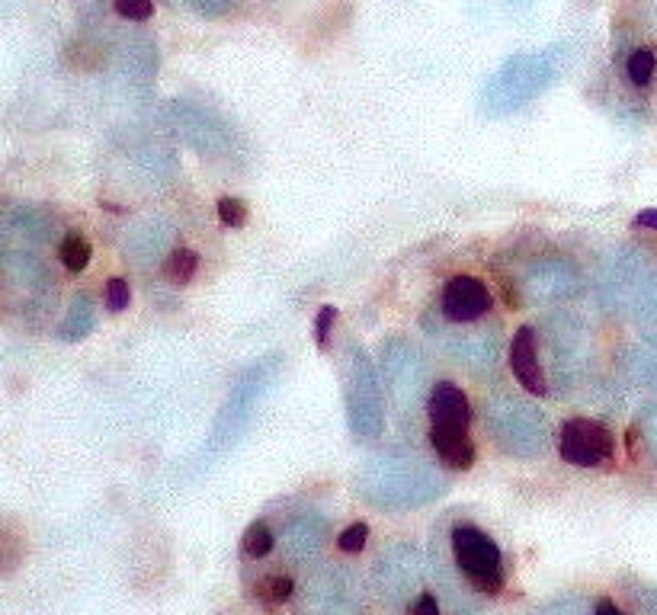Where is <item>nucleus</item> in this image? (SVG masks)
Returning <instances> with one entry per match:
<instances>
[{"instance_id":"nucleus-1","label":"nucleus","mask_w":657,"mask_h":615,"mask_svg":"<svg viewBox=\"0 0 657 615\" xmlns=\"http://www.w3.org/2000/svg\"><path fill=\"white\" fill-rule=\"evenodd\" d=\"M446 478L414 449H382L356 468L353 491L375 510H414L446 494Z\"/></svg>"},{"instance_id":"nucleus-2","label":"nucleus","mask_w":657,"mask_h":615,"mask_svg":"<svg viewBox=\"0 0 657 615\" xmlns=\"http://www.w3.org/2000/svg\"><path fill=\"white\" fill-rule=\"evenodd\" d=\"M558 55L555 52H520L510 55L481 87V113L500 119L529 106L555 84Z\"/></svg>"},{"instance_id":"nucleus-3","label":"nucleus","mask_w":657,"mask_h":615,"mask_svg":"<svg viewBox=\"0 0 657 615\" xmlns=\"http://www.w3.org/2000/svg\"><path fill=\"white\" fill-rule=\"evenodd\" d=\"M279 372H283V356H263L238 375V382L231 385L228 398L212 423L209 443L202 449V459H199L202 465H209L222 452H228L247 433L250 420H254L260 401L267 398V391L273 388Z\"/></svg>"},{"instance_id":"nucleus-4","label":"nucleus","mask_w":657,"mask_h":615,"mask_svg":"<svg viewBox=\"0 0 657 615\" xmlns=\"http://www.w3.org/2000/svg\"><path fill=\"white\" fill-rule=\"evenodd\" d=\"M484 430L491 433L494 443L516 459H539L549 449V420L542 410L520 398L513 391H497L484 401Z\"/></svg>"},{"instance_id":"nucleus-5","label":"nucleus","mask_w":657,"mask_h":615,"mask_svg":"<svg viewBox=\"0 0 657 615\" xmlns=\"http://www.w3.org/2000/svg\"><path fill=\"white\" fill-rule=\"evenodd\" d=\"M600 298L609 311L657 321V266L635 247L619 250L600 279Z\"/></svg>"},{"instance_id":"nucleus-6","label":"nucleus","mask_w":657,"mask_h":615,"mask_svg":"<svg viewBox=\"0 0 657 615\" xmlns=\"http://www.w3.org/2000/svg\"><path fill=\"white\" fill-rule=\"evenodd\" d=\"M379 372L388 388L391 407L401 423H414L420 404L430 398V366L420 346L408 337H385L379 343Z\"/></svg>"},{"instance_id":"nucleus-7","label":"nucleus","mask_w":657,"mask_h":615,"mask_svg":"<svg viewBox=\"0 0 657 615\" xmlns=\"http://www.w3.org/2000/svg\"><path fill=\"white\" fill-rule=\"evenodd\" d=\"M343 398H347L350 433L356 439L369 443V439L382 436L385 427L382 372L356 340H347V350H343Z\"/></svg>"},{"instance_id":"nucleus-8","label":"nucleus","mask_w":657,"mask_h":615,"mask_svg":"<svg viewBox=\"0 0 657 615\" xmlns=\"http://www.w3.org/2000/svg\"><path fill=\"white\" fill-rule=\"evenodd\" d=\"M449 545H452V561H456V567L478 593L497 596L504 590V583H507L504 555H500L497 542L488 532L472 523H459V526H452Z\"/></svg>"},{"instance_id":"nucleus-9","label":"nucleus","mask_w":657,"mask_h":615,"mask_svg":"<svg viewBox=\"0 0 657 615\" xmlns=\"http://www.w3.org/2000/svg\"><path fill=\"white\" fill-rule=\"evenodd\" d=\"M167 125L177 138L209 157H231L234 151V129L209 106H199L190 100H174L164 109Z\"/></svg>"},{"instance_id":"nucleus-10","label":"nucleus","mask_w":657,"mask_h":615,"mask_svg":"<svg viewBox=\"0 0 657 615\" xmlns=\"http://www.w3.org/2000/svg\"><path fill=\"white\" fill-rule=\"evenodd\" d=\"M366 593L350 567H327L302 590L299 615H363Z\"/></svg>"},{"instance_id":"nucleus-11","label":"nucleus","mask_w":657,"mask_h":615,"mask_svg":"<svg viewBox=\"0 0 657 615\" xmlns=\"http://www.w3.org/2000/svg\"><path fill=\"white\" fill-rule=\"evenodd\" d=\"M375 583L388 606H401L404 599H411V593H424L420 590L424 587V555L408 542L391 545L375 567Z\"/></svg>"},{"instance_id":"nucleus-12","label":"nucleus","mask_w":657,"mask_h":615,"mask_svg":"<svg viewBox=\"0 0 657 615\" xmlns=\"http://www.w3.org/2000/svg\"><path fill=\"white\" fill-rule=\"evenodd\" d=\"M558 452H561V459L574 468H597V465L613 459L616 443H613V433H609L603 423L587 420V417H574V420L561 423Z\"/></svg>"},{"instance_id":"nucleus-13","label":"nucleus","mask_w":657,"mask_h":615,"mask_svg":"<svg viewBox=\"0 0 657 615\" xmlns=\"http://www.w3.org/2000/svg\"><path fill=\"white\" fill-rule=\"evenodd\" d=\"M427 330L449 359L462 362L472 372H494L500 356L497 330H452L446 324H430V321Z\"/></svg>"},{"instance_id":"nucleus-14","label":"nucleus","mask_w":657,"mask_h":615,"mask_svg":"<svg viewBox=\"0 0 657 615\" xmlns=\"http://www.w3.org/2000/svg\"><path fill=\"white\" fill-rule=\"evenodd\" d=\"M581 273L577 266L565 257H545L536 260L533 266L526 270L523 276V289L526 298L536 305H555V302H565V298H574L581 292Z\"/></svg>"},{"instance_id":"nucleus-15","label":"nucleus","mask_w":657,"mask_h":615,"mask_svg":"<svg viewBox=\"0 0 657 615\" xmlns=\"http://www.w3.org/2000/svg\"><path fill=\"white\" fill-rule=\"evenodd\" d=\"M443 318L452 324H472L481 321L491 311V292L478 276H452L443 286L440 298Z\"/></svg>"},{"instance_id":"nucleus-16","label":"nucleus","mask_w":657,"mask_h":615,"mask_svg":"<svg viewBox=\"0 0 657 615\" xmlns=\"http://www.w3.org/2000/svg\"><path fill=\"white\" fill-rule=\"evenodd\" d=\"M427 417H430L433 430L468 433V423H472V404H468V394L452 382H436L430 388V398H427Z\"/></svg>"},{"instance_id":"nucleus-17","label":"nucleus","mask_w":657,"mask_h":615,"mask_svg":"<svg viewBox=\"0 0 657 615\" xmlns=\"http://www.w3.org/2000/svg\"><path fill=\"white\" fill-rule=\"evenodd\" d=\"M510 369L529 394H549V378L539 362V346H536V330L520 327L510 340Z\"/></svg>"},{"instance_id":"nucleus-18","label":"nucleus","mask_w":657,"mask_h":615,"mask_svg":"<svg viewBox=\"0 0 657 615\" xmlns=\"http://www.w3.org/2000/svg\"><path fill=\"white\" fill-rule=\"evenodd\" d=\"M324 539H327V519L321 513H302L283 532V555L292 564H308L318 558Z\"/></svg>"},{"instance_id":"nucleus-19","label":"nucleus","mask_w":657,"mask_h":615,"mask_svg":"<svg viewBox=\"0 0 657 615\" xmlns=\"http://www.w3.org/2000/svg\"><path fill=\"white\" fill-rule=\"evenodd\" d=\"M55 234V222L39 209H17L4 222V241L20 238L23 244H45Z\"/></svg>"},{"instance_id":"nucleus-20","label":"nucleus","mask_w":657,"mask_h":615,"mask_svg":"<svg viewBox=\"0 0 657 615\" xmlns=\"http://www.w3.org/2000/svg\"><path fill=\"white\" fill-rule=\"evenodd\" d=\"M430 446L440 455V462L456 468V471H468L475 465V443L468 439V433H456V430H433L430 427Z\"/></svg>"},{"instance_id":"nucleus-21","label":"nucleus","mask_w":657,"mask_h":615,"mask_svg":"<svg viewBox=\"0 0 657 615\" xmlns=\"http://www.w3.org/2000/svg\"><path fill=\"white\" fill-rule=\"evenodd\" d=\"M622 369L629 372L632 382L657 388V340H641L629 346L622 356Z\"/></svg>"},{"instance_id":"nucleus-22","label":"nucleus","mask_w":657,"mask_h":615,"mask_svg":"<svg viewBox=\"0 0 657 615\" xmlns=\"http://www.w3.org/2000/svg\"><path fill=\"white\" fill-rule=\"evenodd\" d=\"M93 327H97V308H93L90 295H74L65 321L58 324V340H65V343L84 340Z\"/></svg>"},{"instance_id":"nucleus-23","label":"nucleus","mask_w":657,"mask_h":615,"mask_svg":"<svg viewBox=\"0 0 657 615\" xmlns=\"http://www.w3.org/2000/svg\"><path fill=\"white\" fill-rule=\"evenodd\" d=\"M273 548H276V535L267 523H250L247 526L244 539H241V555L244 558L260 561V558H267Z\"/></svg>"},{"instance_id":"nucleus-24","label":"nucleus","mask_w":657,"mask_h":615,"mask_svg":"<svg viewBox=\"0 0 657 615\" xmlns=\"http://www.w3.org/2000/svg\"><path fill=\"white\" fill-rule=\"evenodd\" d=\"M58 257H61V263H65V270L84 273L90 257H93V247H90V241L84 238V234H68V238L61 241V247H58Z\"/></svg>"},{"instance_id":"nucleus-25","label":"nucleus","mask_w":657,"mask_h":615,"mask_svg":"<svg viewBox=\"0 0 657 615\" xmlns=\"http://www.w3.org/2000/svg\"><path fill=\"white\" fill-rule=\"evenodd\" d=\"M654 71H657V55H654V49H648V45L635 49L629 55V61H625V74H629V81L635 87H648L654 81Z\"/></svg>"},{"instance_id":"nucleus-26","label":"nucleus","mask_w":657,"mask_h":615,"mask_svg":"<svg viewBox=\"0 0 657 615\" xmlns=\"http://www.w3.org/2000/svg\"><path fill=\"white\" fill-rule=\"evenodd\" d=\"M196 266H199V254L196 250H190V247H180V250H174V254L167 257V266H164V273L174 279V282H190L193 276H196Z\"/></svg>"},{"instance_id":"nucleus-27","label":"nucleus","mask_w":657,"mask_h":615,"mask_svg":"<svg viewBox=\"0 0 657 615\" xmlns=\"http://www.w3.org/2000/svg\"><path fill=\"white\" fill-rule=\"evenodd\" d=\"M292 590H295V583L286 574H273V577L257 583V596L263 599V603H273V606L276 603H286V599L292 596Z\"/></svg>"},{"instance_id":"nucleus-28","label":"nucleus","mask_w":657,"mask_h":615,"mask_svg":"<svg viewBox=\"0 0 657 615\" xmlns=\"http://www.w3.org/2000/svg\"><path fill=\"white\" fill-rule=\"evenodd\" d=\"M129 302H132V286H129V279L113 276V279L106 282V308L119 314V311L129 308Z\"/></svg>"},{"instance_id":"nucleus-29","label":"nucleus","mask_w":657,"mask_h":615,"mask_svg":"<svg viewBox=\"0 0 657 615\" xmlns=\"http://www.w3.org/2000/svg\"><path fill=\"white\" fill-rule=\"evenodd\" d=\"M218 218H222L225 228L247 225V205H244V199H234V196L218 199Z\"/></svg>"},{"instance_id":"nucleus-30","label":"nucleus","mask_w":657,"mask_h":615,"mask_svg":"<svg viewBox=\"0 0 657 615\" xmlns=\"http://www.w3.org/2000/svg\"><path fill=\"white\" fill-rule=\"evenodd\" d=\"M116 13L129 23H148L154 17V0H116Z\"/></svg>"},{"instance_id":"nucleus-31","label":"nucleus","mask_w":657,"mask_h":615,"mask_svg":"<svg viewBox=\"0 0 657 615\" xmlns=\"http://www.w3.org/2000/svg\"><path fill=\"white\" fill-rule=\"evenodd\" d=\"M369 542V526L366 523H353L347 526L340 535H337V548L347 551V555H356V551H363Z\"/></svg>"},{"instance_id":"nucleus-32","label":"nucleus","mask_w":657,"mask_h":615,"mask_svg":"<svg viewBox=\"0 0 657 615\" xmlns=\"http://www.w3.org/2000/svg\"><path fill=\"white\" fill-rule=\"evenodd\" d=\"M183 4L190 7V10H196L199 17L218 20V17H225V13H231L238 0H183Z\"/></svg>"},{"instance_id":"nucleus-33","label":"nucleus","mask_w":657,"mask_h":615,"mask_svg":"<svg viewBox=\"0 0 657 615\" xmlns=\"http://www.w3.org/2000/svg\"><path fill=\"white\" fill-rule=\"evenodd\" d=\"M638 427H641V433H645V443H648V449L654 452V459H657V404L641 407Z\"/></svg>"},{"instance_id":"nucleus-34","label":"nucleus","mask_w":657,"mask_h":615,"mask_svg":"<svg viewBox=\"0 0 657 615\" xmlns=\"http://www.w3.org/2000/svg\"><path fill=\"white\" fill-rule=\"evenodd\" d=\"M404 615H443V609H440V599L424 590V593L414 596V603H408Z\"/></svg>"},{"instance_id":"nucleus-35","label":"nucleus","mask_w":657,"mask_h":615,"mask_svg":"<svg viewBox=\"0 0 657 615\" xmlns=\"http://www.w3.org/2000/svg\"><path fill=\"white\" fill-rule=\"evenodd\" d=\"M334 321H337V308L334 305H324L318 311V321H315V340H318V346H327V340H331Z\"/></svg>"},{"instance_id":"nucleus-36","label":"nucleus","mask_w":657,"mask_h":615,"mask_svg":"<svg viewBox=\"0 0 657 615\" xmlns=\"http://www.w3.org/2000/svg\"><path fill=\"white\" fill-rule=\"evenodd\" d=\"M536 615H584V606L577 599H561V603H552L549 609H542Z\"/></svg>"},{"instance_id":"nucleus-37","label":"nucleus","mask_w":657,"mask_h":615,"mask_svg":"<svg viewBox=\"0 0 657 615\" xmlns=\"http://www.w3.org/2000/svg\"><path fill=\"white\" fill-rule=\"evenodd\" d=\"M635 225H638V228H651V231H657V209L638 212V215H635Z\"/></svg>"},{"instance_id":"nucleus-38","label":"nucleus","mask_w":657,"mask_h":615,"mask_svg":"<svg viewBox=\"0 0 657 615\" xmlns=\"http://www.w3.org/2000/svg\"><path fill=\"white\" fill-rule=\"evenodd\" d=\"M593 615H625V612L613 603V599H600V603L593 606Z\"/></svg>"},{"instance_id":"nucleus-39","label":"nucleus","mask_w":657,"mask_h":615,"mask_svg":"<svg viewBox=\"0 0 657 615\" xmlns=\"http://www.w3.org/2000/svg\"><path fill=\"white\" fill-rule=\"evenodd\" d=\"M510 4H516V7H526V4H529V0H510Z\"/></svg>"}]
</instances>
